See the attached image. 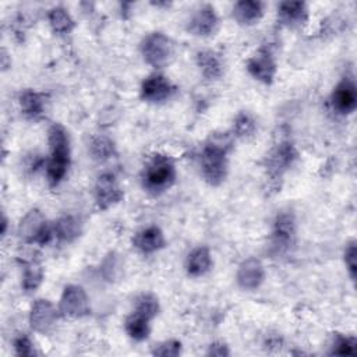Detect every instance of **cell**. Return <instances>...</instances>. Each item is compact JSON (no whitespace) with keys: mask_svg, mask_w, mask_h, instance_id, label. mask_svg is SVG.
<instances>
[{"mask_svg":"<svg viewBox=\"0 0 357 357\" xmlns=\"http://www.w3.org/2000/svg\"><path fill=\"white\" fill-rule=\"evenodd\" d=\"M279 18L284 25L296 28L307 21L308 8L303 1H283L279 6Z\"/></svg>","mask_w":357,"mask_h":357,"instance_id":"2e32d148","label":"cell"},{"mask_svg":"<svg viewBox=\"0 0 357 357\" xmlns=\"http://www.w3.org/2000/svg\"><path fill=\"white\" fill-rule=\"evenodd\" d=\"M294 236V219L289 213H282L276 218L273 229L275 247H287Z\"/></svg>","mask_w":357,"mask_h":357,"instance_id":"d6986e66","label":"cell"},{"mask_svg":"<svg viewBox=\"0 0 357 357\" xmlns=\"http://www.w3.org/2000/svg\"><path fill=\"white\" fill-rule=\"evenodd\" d=\"M265 278V271L262 264L255 258H248L244 261L237 271V283L245 290L257 289Z\"/></svg>","mask_w":357,"mask_h":357,"instance_id":"8fae6325","label":"cell"},{"mask_svg":"<svg viewBox=\"0 0 357 357\" xmlns=\"http://www.w3.org/2000/svg\"><path fill=\"white\" fill-rule=\"evenodd\" d=\"M254 130H255V121L248 113L243 112L236 117L234 131L238 137H247V135L252 134Z\"/></svg>","mask_w":357,"mask_h":357,"instance_id":"83f0119b","label":"cell"},{"mask_svg":"<svg viewBox=\"0 0 357 357\" xmlns=\"http://www.w3.org/2000/svg\"><path fill=\"white\" fill-rule=\"evenodd\" d=\"M95 195L98 206L100 209H107L123 198V190L120 188L116 177L110 173H106L98 178Z\"/></svg>","mask_w":357,"mask_h":357,"instance_id":"9c48e42d","label":"cell"},{"mask_svg":"<svg viewBox=\"0 0 357 357\" xmlns=\"http://www.w3.org/2000/svg\"><path fill=\"white\" fill-rule=\"evenodd\" d=\"M174 85L162 74L149 75L141 85L142 99L151 103H160L167 100L174 93Z\"/></svg>","mask_w":357,"mask_h":357,"instance_id":"52a82bcc","label":"cell"},{"mask_svg":"<svg viewBox=\"0 0 357 357\" xmlns=\"http://www.w3.org/2000/svg\"><path fill=\"white\" fill-rule=\"evenodd\" d=\"M20 236L26 243L46 244L52 237V230L46 225L42 213L36 209L29 211L20 225Z\"/></svg>","mask_w":357,"mask_h":357,"instance_id":"8992f818","label":"cell"},{"mask_svg":"<svg viewBox=\"0 0 357 357\" xmlns=\"http://www.w3.org/2000/svg\"><path fill=\"white\" fill-rule=\"evenodd\" d=\"M218 24V17L212 6H202L191 18L188 29L194 35L206 36L213 32L215 26Z\"/></svg>","mask_w":357,"mask_h":357,"instance_id":"9a60e30c","label":"cell"},{"mask_svg":"<svg viewBox=\"0 0 357 357\" xmlns=\"http://www.w3.org/2000/svg\"><path fill=\"white\" fill-rule=\"evenodd\" d=\"M209 354H212V356H226V354H229V350L226 349L225 344H211Z\"/></svg>","mask_w":357,"mask_h":357,"instance_id":"d6a6232c","label":"cell"},{"mask_svg":"<svg viewBox=\"0 0 357 357\" xmlns=\"http://www.w3.org/2000/svg\"><path fill=\"white\" fill-rule=\"evenodd\" d=\"M20 106L26 117L38 119L43 113L45 98L35 91H24L20 95Z\"/></svg>","mask_w":357,"mask_h":357,"instance_id":"44dd1931","label":"cell"},{"mask_svg":"<svg viewBox=\"0 0 357 357\" xmlns=\"http://www.w3.org/2000/svg\"><path fill=\"white\" fill-rule=\"evenodd\" d=\"M176 178V169L173 160L166 156L156 153L145 165L142 173L144 187L152 192H160L167 190Z\"/></svg>","mask_w":357,"mask_h":357,"instance_id":"3957f363","label":"cell"},{"mask_svg":"<svg viewBox=\"0 0 357 357\" xmlns=\"http://www.w3.org/2000/svg\"><path fill=\"white\" fill-rule=\"evenodd\" d=\"M14 347H15L17 354H20V356H32V354H35L33 344L29 340V337L25 336V335H21L14 340Z\"/></svg>","mask_w":357,"mask_h":357,"instance_id":"1f68e13d","label":"cell"},{"mask_svg":"<svg viewBox=\"0 0 357 357\" xmlns=\"http://www.w3.org/2000/svg\"><path fill=\"white\" fill-rule=\"evenodd\" d=\"M149 321H151V318H148L146 315L132 311L126 319V324H124L126 332L134 340H144L148 337L149 331H151Z\"/></svg>","mask_w":357,"mask_h":357,"instance_id":"ffe728a7","label":"cell"},{"mask_svg":"<svg viewBox=\"0 0 357 357\" xmlns=\"http://www.w3.org/2000/svg\"><path fill=\"white\" fill-rule=\"evenodd\" d=\"M197 63L206 78H218L222 74V60L212 50H204L197 54Z\"/></svg>","mask_w":357,"mask_h":357,"instance_id":"7402d4cb","label":"cell"},{"mask_svg":"<svg viewBox=\"0 0 357 357\" xmlns=\"http://www.w3.org/2000/svg\"><path fill=\"white\" fill-rule=\"evenodd\" d=\"M211 265H212V258L206 247H198L192 250L185 262L187 272L191 276H201L206 273L211 269Z\"/></svg>","mask_w":357,"mask_h":357,"instance_id":"ac0fdd59","label":"cell"},{"mask_svg":"<svg viewBox=\"0 0 357 357\" xmlns=\"http://www.w3.org/2000/svg\"><path fill=\"white\" fill-rule=\"evenodd\" d=\"M296 151L291 144L283 142L278 145L272 153L268 156V170L273 176H280L296 159Z\"/></svg>","mask_w":357,"mask_h":357,"instance_id":"5bb4252c","label":"cell"},{"mask_svg":"<svg viewBox=\"0 0 357 357\" xmlns=\"http://www.w3.org/2000/svg\"><path fill=\"white\" fill-rule=\"evenodd\" d=\"M49 22L54 32L68 33L74 28V21L63 7H54L49 13Z\"/></svg>","mask_w":357,"mask_h":357,"instance_id":"603a6c76","label":"cell"},{"mask_svg":"<svg viewBox=\"0 0 357 357\" xmlns=\"http://www.w3.org/2000/svg\"><path fill=\"white\" fill-rule=\"evenodd\" d=\"M356 349V339L343 335H335L332 344V354H351Z\"/></svg>","mask_w":357,"mask_h":357,"instance_id":"f1b7e54d","label":"cell"},{"mask_svg":"<svg viewBox=\"0 0 357 357\" xmlns=\"http://www.w3.org/2000/svg\"><path fill=\"white\" fill-rule=\"evenodd\" d=\"M141 52L148 64L162 68L169 66L174 59V43L169 36L160 32H153L144 39Z\"/></svg>","mask_w":357,"mask_h":357,"instance_id":"277c9868","label":"cell"},{"mask_svg":"<svg viewBox=\"0 0 357 357\" xmlns=\"http://www.w3.org/2000/svg\"><path fill=\"white\" fill-rule=\"evenodd\" d=\"M42 278H43V271H42V266L36 261L31 259V261L25 262L24 278H22V287L26 291L35 290L40 284Z\"/></svg>","mask_w":357,"mask_h":357,"instance_id":"cb8c5ba5","label":"cell"},{"mask_svg":"<svg viewBox=\"0 0 357 357\" xmlns=\"http://www.w3.org/2000/svg\"><path fill=\"white\" fill-rule=\"evenodd\" d=\"M132 244L141 252L151 254V252H155V251L160 250L162 247H165V237L159 227L149 226V227L139 230L134 236Z\"/></svg>","mask_w":357,"mask_h":357,"instance_id":"4fadbf2b","label":"cell"},{"mask_svg":"<svg viewBox=\"0 0 357 357\" xmlns=\"http://www.w3.org/2000/svg\"><path fill=\"white\" fill-rule=\"evenodd\" d=\"M248 73L264 84H271L276 74V63L268 49H259L247 61Z\"/></svg>","mask_w":357,"mask_h":357,"instance_id":"ba28073f","label":"cell"},{"mask_svg":"<svg viewBox=\"0 0 357 357\" xmlns=\"http://www.w3.org/2000/svg\"><path fill=\"white\" fill-rule=\"evenodd\" d=\"M332 105L340 113H351L357 105V91L351 79H343L332 93Z\"/></svg>","mask_w":357,"mask_h":357,"instance_id":"7c38bea8","label":"cell"},{"mask_svg":"<svg viewBox=\"0 0 357 357\" xmlns=\"http://www.w3.org/2000/svg\"><path fill=\"white\" fill-rule=\"evenodd\" d=\"M56 318H57L56 308L49 300L39 298L33 303L29 314V322L36 332H40V333L49 332L56 324Z\"/></svg>","mask_w":357,"mask_h":357,"instance_id":"30bf717a","label":"cell"},{"mask_svg":"<svg viewBox=\"0 0 357 357\" xmlns=\"http://www.w3.org/2000/svg\"><path fill=\"white\" fill-rule=\"evenodd\" d=\"M91 151H92V155L95 159H99V160H105L107 158H110L114 152V146H113V142L106 138V137H98L92 141L91 144Z\"/></svg>","mask_w":357,"mask_h":357,"instance_id":"4316f807","label":"cell"},{"mask_svg":"<svg viewBox=\"0 0 357 357\" xmlns=\"http://www.w3.org/2000/svg\"><path fill=\"white\" fill-rule=\"evenodd\" d=\"M50 158L47 162V180L57 185L66 176L70 165V146L66 130L60 124H53L49 130Z\"/></svg>","mask_w":357,"mask_h":357,"instance_id":"7a4b0ae2","label":"cell"},{"mask_svg":"<svg viewBox=\"0 0 357 357\" xmlns=\"http://www.w3.org/2000/svg\"><path fill=\"white\" fill-rule=\"evenodd\" d=\"M89 310V300L85 290L77 284L66 286L59 304L61 315L68 318H81L86 315Z\"/></svg>","mask_w":357,"mask_h":357,"instance_id":"5b68a950","label":"cell"},{"mask_svg":"<svg viewBox=\"0 0 357 357\" xmlns=\"http://www.w3.org/2000/svg\"><path fill=\"white\" fill-rule=\"evenodd\" d=\"M356 255H357V250H356V243L351 241L350 244H347L346 251H344V262L346 266L350 272L351 278H356V271H357V262H356Z\"/></svg>","mask_w":357,"mask_h":357,"instance_id":"4dcf8cb0","label":"cell"},{"mask_svg":"<svg viewBox=\"0 0 357 357\" xmlns=\"http://www.w3.org/2000/svg\"><path fill=\"white\" fill-rule=\"evenodd\" d=\"M134 311L141 312V314H144V315H146L148 318L152 319L159 311L158 298L152 294H141L135 301Z\"/></svg>","mask_w":357,"mask_h":357,"instance_id":"484cf974","label":"cell"},{"mask_svg":"<svg viewBox=\"0 0 357 357\" xmlns=\"http://www.w3.org/2000/svg\"><path fill=\"white\" fill-rule=\"evenodd\" d=\"M264 15V4L254 0L237 1L233 7V17L243 25H252Z\"/></svg>","mask_w":357,"mask_h":357,"instance_id":"e0dca14e","label":"cell"},{"mask_svg":"<svg viewBox=\"0 0 357 357\" xmlns=\"http://www.w3.org/2000/svg\"><path fill=\"white\" fill-rule=\"evenodd\" d=\"M181 350V344L177 340H167L160 343L158 347H155L153 354L163 356V357H174L178 356Z\"/></svg>","mask_w":357,"mask_h":357,"instance_id":"f546056e","label":"cell"},{"mask_svg":"<svg viewBox=\"0 0 357 357\" xmlns=\"http://www.w3.org/2000/svg\"><path fill=\"white\" fill-rule=\"evenodd\" d=\"M229 148H230V139L227 137H215L202 149V153H201L202 176L212 185L220 184L226 177Z\"/></svg>","mask_w":357,"mask_h":357,"instance_id":"6da1fadb","label":"cell"},{"mask_svg":"<svg viewBox=\"0 0 357 357\" xmlns=\"http://www.w3.org/2000/svg\"><path fill=\"white\" fill-rule=\"evenodd\" d=\"M54 231L60 240L71 241L79 234V225L74 218L64 216L56 223Z\"/></svg>","mask_w":357,"mask_h":357,"instance_id":"d4e9b609","label":"cell"}]
</instances>
